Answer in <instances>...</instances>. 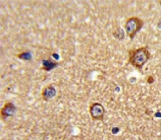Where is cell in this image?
I'll return each instance as SVG.
<instances>
[{
    "label": "cell",
    "instance_id": "1",
    "mask_svg": "<svg viewBox=\"0 0 161 140\" xmlns=\"http://www.w3.org/2000/svg\"><path fill=\"white\" fill-rule=\"evenodd\" d=\"M150 57L151 54L147 47H141L129 51V62L138 69H142V67L148 62Z\"/></svg>",
    "mask_w": 161,
    "mask_h": 140
},
{
    "label": "cell",
    "instance_id": "2",
    "mask_svg": "<svg viewBox=\"0 0 161 140\" xmlns=\"http://www.w3.org/2000/svg\"><path fill=\"white\" fill-rule=\"evenodd\" d=\"M144 25V20L141 19L138 16H132V18H129L126 19L125 24V33L130 39H134L137 35V33L141 31V29Z\"/></svg>",
    "mask_w": 161,
    "mask_h": 140
},
{
    "label": "cell",
    "instance_id": "3",
    "mask_svg": "<svg viewBox=\"0 0 161 140\" xmlns=\"http://www.w3.org/2000/svg\"><path fill=\"white\" fill-rule=\"evenodd\" d=\"M90 116L93 120H102L105 115V109L100 103H94L90 106Z\"/></svg>",
    "mask_w": 161,
    "mask_h": 140
},
{
    "label": "cell",
    "instance_id": "4",
    "mask_svg": "<svg viewBox=\"0 0 161 140\" xmlns=\"http://www.w3.org/2000/svg\"><path fill=\"white\" fill-rule=\"evenodd\" d=\"M15 111H16L15 106L12 103H10V101H8V103H6L5 105H4V107L1 109V112H0L1 119L2 120H5L6 118L11 117L15 113Z\"/></svg>",
    "mask_w": 161,
    "mask_h": 140
},
{
    "label": "cell",
    "instance_id": "5",
    "mask_svg": "<svg viewBox=\"0 0 161 140\" xmlns=\"http://www.w3.org/2000/svg\"><path fill=\"white\" fill-rule=\"evenodd\" d=\"M56 96V90L53 86H47L43 91H42V99L44 101H50L51 99Z\"/></svg>",
    "mask_w": 161,
    "mask_h": 140
},
{
    "label": "cell",
    "instance_id": "6",
    "mask_svg": "<svg viewBox=\"0 0 161 140\" xmlns=\"http://www.w3.org/2000/svg\"><path fill=\"white\" fill-rule=\"evenodd\" d=\"M59 64L57 62H55L51 59H47V60H44L43 61V67H42V69L45 70V71H50L52 70L53 68H55L56 66H58Z\"/></svg>",
    "mask_w": 161,
    "mask_h": 140
},
{
    "label": "cell",
    "instance_id": "7",
    "mask_svg": "<svg viewBox=\"0 0 161 140\" xmlns=\"http://www.w3.org/2000/svg\"><path fill=\"white\" fill-rule=\"evenodd\" d=\"M15 56L18 58H19V59H22V60H25V61L32 60V55H31V53L29 52V51H24V52H22L20 54L15 55Z\"/></svg>",
    "mask_w": 161,
    "mask_h": 140
},
{
    "label": "cell",
    "instance_id": "8",
    "mask_svg": "<svg viewBox=\"0 0 161 140\" xmlns=\"http://www.w3.org/2000/svg\"><path fill=\"white\" fill-rule=\"evenodd\" d=\"M117 29V32H118V33L114 32V33H113V36H114V37H116L117 39L121 40L122 38H124V32H122V29Z\"/></svg>",
    "mask_w": 161,
    "mask_h": 140
}]
</instances>
